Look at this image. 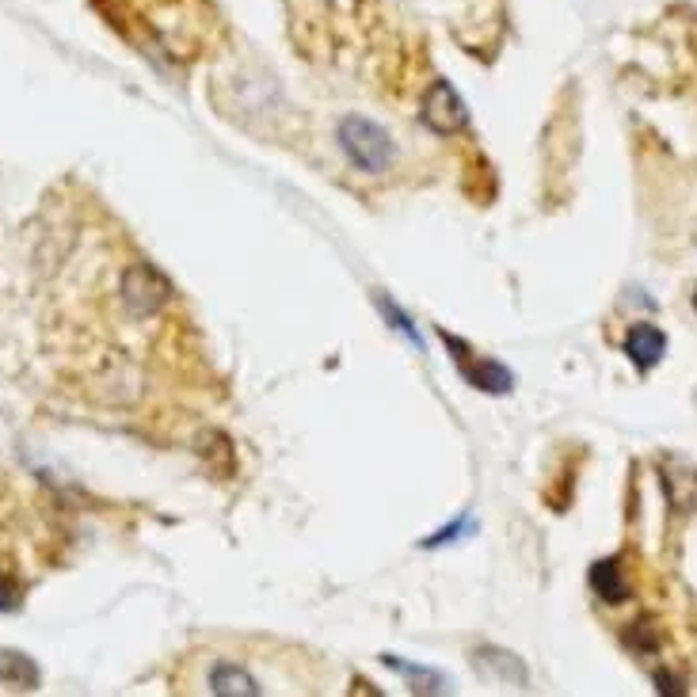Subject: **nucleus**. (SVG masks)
<instances>
[{"label": "nucleus", "instance_id": "nucleus-8", "mask_svg": "<svg viewBox=\"0 0 697 697\" xmlns=\"http://www.w3.org/2000/svg\"><path fill=\"white\" fill-rule=\"evenodd\" d=\"M42 671L32 656L16 648H0V686L9 689H39Z\"/></svg>", "mask_w": 697, "mask_h": 697}, {"label": "nucleus", "instance_id": "nucleus-16", "mask_svg": "<svg viewBox=\"0 0 697 697\" xmlns=\"http://www.w3.org/2000/svg\"><path fill=\"white\" fill-rule=\"evenodd\" d=\"M694 309H697V290H694Z\"/></svg>", "mask_w": 697, "mask_h": 697}, {"label": "nucleus", "instance_id": "nucleus-6", "mask_svg": "<svg viewBox=\"0 0 697 697\" xmlns=\"http://www.w3.org/2000/svg\"><path fill=\"white\" fill-rule=\"evenodd\" d=\"M473 663L481 667L488 679L496 682H511V686H526L530 682V671L514 651H503V648H476L473 651Z\"/></svg>", "mask_w": 697, "mask_h": 697}, {"label": "nucleus", "instance_id": "nucleus-14", "mask_svg": "<svg viewBox=\"0 0 697 697\" xmlns=\"http://www.w3.org/2000/svg\"><path fill=\"white\" fill-rule=\"evenodd\" d=\"M625 640L633 644L636 651H651V648H656V636L648 633V621H636V625L625 633Z\"/></svg>", "mask_w": 697, "mask_h": 697}, {"label": "nucleus", "instance_id": "nucleus-3", "mask_svg": "<svg viewBox=\"0 0 697 697\" xmlns=\"http://www.w3.org/2000/svg\"><path fill=\"white\" fill-rule=\"evenodd\" d=\"M438 336H443V344L450 347V354H453V362H458L461 377H465L473 389H484V393H491V397H499V393H511V385H514L511 370L499 366L496 359H484V354H476L465 339L450 336V332H438Z\"/></svg>", "mask_w": 697, "mask_h": 697}, {"label": "nucleus", "instance_id": "nucleus-4", "mask_svg": "<svg viewBox=\"0 0 697 697\" xmlns=\"http://www.w3.org/2000/svg\"><path fill=\"white\" fill-rule=\"evenodd\" d=\"M420 119H423V126H427V130L450 138V134H458V130H465V126H469V108H465V100H461L458 88H453L450 80H435V85L423 92Z\"/></svg>", "mask_w": 697, "mask_h": 697}, {"label": "nucleus", "instance_id": "nucleus-2", "mask_svg": "<svg viewBox=\"0 0 697 697\" xmlns=\"http://www.w3.org/2000/svg\"><path fill=\"white\" fill-rule=\"evenodd\" d=\"M172 294H176L172 278L164 275L161 267L146 263V260L130 263V267L123 271V278H119V298H123V306H126V313H130V316L161 313V309L172 301Z\"/></svg>", "mask_w": 697, "mask_h": 697}, {"label": "nucleus", "instance_id": "nucleus-1", "mask_svg": "<svg viewBox=\"0 0 697 697\" xmlns=\"http://www.w3.org/2000/svg\"><path fill=\"white\" fill-rule=\"evenodd\" d=\"M339 146H344L347 161L354 164V169L370 172V176H377V172H385L393 164V138L385 134V126H377L374 119L366 115H347L344 123H339Z\"/></svg>", "mask_w": 697, "mask_h": 697}, {"label": "nucleus", "instance_id": "nucleus-9", "mask_svg": "<svg viewBox=\"0 0 697 697\" xmlns=\"http://www.w3.org/2000/svg\"><path fill=\"white\" fill-rule=\"evenodd\" d=\"M199 453L214 476L237 473V450H233V443H229L225 431H207V435H199Z\"/></svg>", "mask_w": 697, "mask_h": 697}, {"label": "nucleus", "instance_id": "nucleus-15", "mask_svg": "<svg viewBox=\"0 0 697 697\" xmlns=\"http://www.w3.org/2000/svg\"><path fill=\"white\" fill-rule=\"evenodd\" d=\"M656 689L659 694H682V679H674V674H667V671H656Z\"/></svg>", "mask_w": 697, "mask_h": 697}, {"label": "nucleus", "instance_id": "nucleus-7", "mask_svg": "<svg viewBox=\"0 0 697 697\" xmlns=\"http://www.w3.org/2000/svg\"><path fill=\"white\" fill-rule=\"evenodd\" d=\"M210 689L222 697H260L263 686L260 679H256L252 671H245L240 663H229V659H222V663H214V671H210Z\"/></svg>", "mask_w": 697, "mask_h": 697}, {"label": "nucleus", "instance_id": "nucleus-13", "mask_svg": "<svg viewBox=\"0 0 697 697\" xmlns=\"http://www.w3.org/2000/svg\"><path fill=\"white\" fill-rule=\"evenodd\" d=\"M377 309H382V313H385V316H389V324H393V328H400V332H404V336H408V339H412V344H415V347H423L420 332H415V328H412V324H408V316H404V313H400V309H397V306H393V301H389V298H377Z\"/></svg>", "mask_w": 697, "mask_h": 697}, {"label": "nucleus", "instance_id": "nucleus-12", "mask_svg": "<svg viewBox=\"0 0 697 697\" xmlns=\"http://www.w3.org/2000/svg\"><path fill=\"white\" fill-rule=\"evenodd\" d=\"M20 606H24V587H20V580L4 568V560H0V610L12 613L20 610Z\"/></svg>", "mask_w": 697, "mask_h": 697}, {"label": "nucleus", "instance_id": "nucleus-5", "mask_svg": "<svg viewBox=\"0 0 697 697\" xmlns=\"http://www.w3.org/2000/svg\"><path fill=\"white\" fill-rule=\"evenodd\" d=\"M625 354L640 374L659 366V359L667 354V336L656 328V324H633L625 336Z\"/></svg>", "mask_w": 697, "mask_h": 697}, {"label": "nucleus", "instance_id": "nucleus-11", "mask_svg": "<svg viewBox=\"0 0 697 697\" xmlns=\"http://www.w3.org/2000/svg\"><path fill=\"white\" fill-rule=\"evenodd\" d=\"M385 663H389V667H393V671L408 674V679H412V689H420V694H446V689H450V682H446V679H443V674L427 671V667H412V663H400V659H393V656H385Z\"/></svg>", "mask_w": 697, "mask_h": 697}, {"label": "nucleus", "instance_id": "nucleus-10", "mask_svg": "<svg viewBox=\"0 0 697 697\" xmlns=\"http://www.w3.org/2000/svg\"><path fill=\"white\" fill-rule=\"evenodd\" d=\"M590 587H595V595H602L606 602H625L628 580L625 572H621V560H595V564H590Z\"/></svg>", "mask_w": 697, "mask_h": 697}]
</instances>
